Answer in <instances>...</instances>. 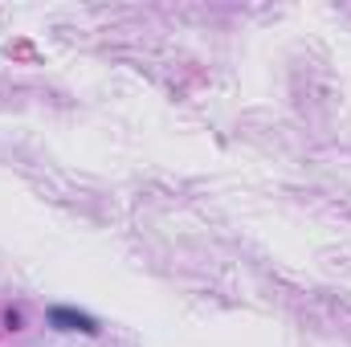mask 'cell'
I'll return each mask as SVG.
<instances>
[{"label":"cell","instance_id":"obj_1","mask_svg":"<svg viewBox=\"0 0 351 347\" xmlns=\"http://www.w3.org/2000/svg\"><path fill=\"white\" fill-rule=\"evenodd\" d=\"M45 319H49V327H58V331H82V335H98V323L82 315V311H74V307H49L45 311Z\"/></svg>","mask_w":351,"mask_h":347}]
</instances>
